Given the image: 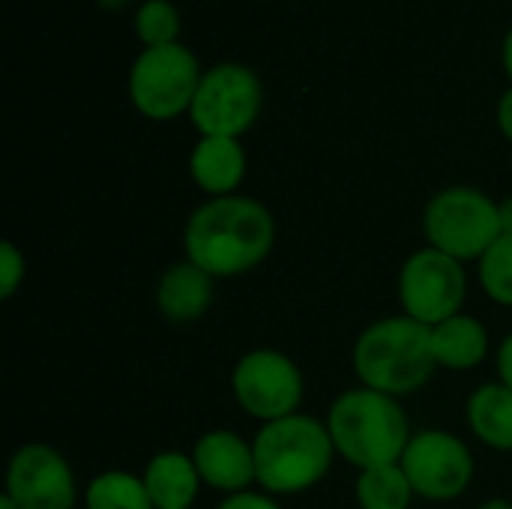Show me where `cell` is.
Wrapping results in <instances>:
<instances>
[{
    "instance_id": "484cf974",
    "label": "cell",
    "mask_w": 512,
    "mask_h": 509,
    "mask_svg": "<svg viewBox=\"0 0 512 509\" xmlns=\"http://www.w3.org/2000/svg\"><path fill=\"white\" fill-rule=\"evenodd\" d=\"M498 213H501V234L512 237V195L498 201Z\"/></svg>"
},
{
    "instance_id": "4316f807",
    "label": "cell",
    "mask_w": 512,
    "mask_h": 509,
    "mask_svg": "<svg viewBox=\"0 0 512 509\" xmlns=\"http://www.w3.org/2000/svg\"><path fill=\"white\" fill-rule=\"evenodd\" d=\"M501 63H504V72L510 75V81H512V27L507 30L504 45H501Z\"/></svg>"
},
{
    "instance_id": "5b68a950",
    "label": "cell",
    "mask_w": 512,
    "mask_h": 509,
    "mask_svg": "<svg viewBox=\"0 0 512 509\" xmlns=\"http://www.w3.org/2000/svg\"><path fill=\"white\" fill-rule=\"evenodd\" d=\"M423 234L432 249L456 261H480L501 237L498 201L474 186H447L423 210Z\"/></svg>"
},
{
    "instance_id": "277c9868",
    "label": "cell",
    "mask_w": 512,
    "mask_h": 509,
    "mask_svg": "<svg viewBox=\"0 0 512 509\" xmlns=\"http://www.w3.org/2000/svg\"><path fill=\"white\" fill-rule=\"evenodd\" d=\"M258 486L267 495H303L333 468L336 447L327 423L309 414H291L264 423L252 441Z\"/></svg>"
},
{
    "instance_id": "9a60e30c",
    "label": "cell",
    "mask_w": 512,
    "mask_h": 509,
    "mask_svg": "<svg viewBox=\"0 0 512 509\" xmlns=\"http://www.w3.org/2000/svg\"><path fill=\"white\" fill-rule=\"evenodd\" d=\"M144 486L156 509H192L204 483L198 477L192 453L162 450L147 462Z\"/></svg>"
},
{
    "instance_id": "3957f363",
    "label": "cell",
    "mask_w": 512,
    "mask_h": 509,
    "mask_svg": "<svg viewBox=\"0 0 512 509\" xmlns=\"http://www.w3.org/2000/svg\"><path fill=\"white\" fill-rule=\"evenodd\" d=\"M336 456L357 471L402 462L414 432L399 399L369 387L345 390L327 411Z\"/></svg>"
},
{
    "instance_id": "8fae6325",
    "label": "cell",
    "mask_w": 512,
    "mask_h": 509,
    "mask_svg": "<svg viewBox=\"0 0 512 509\" xmlns=\"http://www.w3.org/2000/svg\"><path fill=\"white\" fill-rule=\"evenodd\" d=\"M3 495L18 509H75L72 465L48 444H24L6 465Z\"/></svg>"
},
{
    "instance_id": "8992f818",
    "label": "cell",
    "mask_w": 512,
    "mask_h": 509,
    "mask_svg": "<svg viewBox=\"0 0 512 509\" xmlns=\"http://www.w3.org/2000/svg\"><path fill=\"white\" fill-rule=\"evenodd\" d=\"M201 63L183 42L162 48H141L129 69V99L147 120L168 123L189 114L198 84Z\"/></svg>"
},
{
    "instance_id": "f1b7e54d",
    "label": "cell",
    "mask_w": 512,
    "mask_h": 509,
    "mask_svg": "<svg viewBox=\"0 0 512 509\" xmlns=\"http://www.w3.org/2000/svg\"><path fill=\"white\" fill-rule=\"evenodd\" d=\"M0 509H18V507H15L6 495H0Z\"/></svg>"
},
{
    "instance_id": "ba28073f",
    "label": "cell",
    "mask_w": 512,
    "mask_h": 509,
    "mask_svg": "<svg viewBox=\"0 0 512 509\" xmlns=\"http://www.w3.org/2000/svg\"><path fill=\"white\" fill-rule=\"evenodd\" d=\"M231 393L237 405L249 417L261 420L264 426L300 414L306 381L300 366L288 354L273 348H258L237 360L231 372Z\"/></svg>"
},
{
    "instance_id": "d4e9b609",
    "label": "cell",
    "mask_w": 512,
    "mask_h": 509,
    "mask_svg": "<svg viewBox=\"0 0 512 509\" xmlns=\"http://www.w3.org/2000/svg\"><path fill=\"white\" fill-rule=\"evenodd\" d=\"M498 375H501V384H507L512 390V333L498 348Z\"/></svg>"
},
{
    "instance_id": "2e32d148",
    "label": "cell",
    "mask_w": 512,
    "mask_h": 509,
    "mask_svg": "<svg viewBox=\"0 0 512 509\" xmlns=\"http://www.w3.org/2000/svg\"><path fill=\"white\" fill-rule=\"evenodd\" d=\"M429 330H432V354L438 369L471 372L489 354V330L474 315L459 312Z\"/></svg>"
},
{
    "instance_id": "83f0119b",
    "label": "cell",
    "mask_w": 512,
    "mask_h": 509,
    "mask_svg": "<svg viewBox=\"0 0 512 509\" xmlns=\"http://www.w3.org/2000/svg\"><path fill=\"white\" fill-rule=\"evenodd\" d=\"M480 509H512L510 498H492V501H486Z\"/></svg>"
},
{
    "instance_id": "52a82bcc",
    "label": "cell",
    "mask_w": 512,
    "mask_h": 509,
    "mask_svg": "<svg viewBox=\"0 0 512 509\" xmlns=\"http://www.w3.org/2000/svg\"><path fill=\"white\" fill-rule=\"evenodd\" d=\"M261 108V78L249 66L225 60L201 75L189 120L201 132V138H240L255 126Z\"/></svg>"
},
{
    "instance_id": "7c38bea8",
    "label": "cell",
    "mask_w": 512,
    "mask_h": 509,
    "mask_svg": "<svg viewBox=\"0 0 512 509\" xmlns=\"http://www.w3.org/2000/svg\"><path fill=\"white\" fill-rule=\"evenodd\" d=\"M192 462L207 489L228 495L249 492L258 483L255 450L231 429L204 432L192 447Z\"/></svg>"
},
{
    "instance_id": "603a6c76",
    "label": "cell",
    "mask_w": 512,
    "mask_h": 509,
    "mask_svg": "<svg viewBox=\"0 0 512 509\" xmlns=\"http://www.w3.org/2000/svg\"><path fill=\"white\" fill-rule=\"evenodd\" d=\"M216 509H282L279 501L267 492H240V495H228Z\"/></svg>"
},
{
    "instance_id": "5bb4252c",
    "label": "cell",
    "mask_w": 512,
    "mask_h": 509,
    "mask_svg": "<svg viewBox=\"0 0 512 509\" xmlns=\"http://www.w3.org/2000/svg\"><path fill=\"white\" fill-rule=\"evenodd\" d=\"M189 174L210 198L237 195L246 177V150L240 138H198L189 153Z\"/></svg>"
},
{
    "instance_id": "7402d4cb",
    "label": "cell",
    "mask_w": 512,
    "mask_h": 509,
    "mask_svg": "<svg viewBox=\"0 0 512 509\" xmlns=\"http://www.w3.org/2000/svg\"><path fill=\"white\" fill-rule=\"evenodd\" d=\"M27 276V261L12 240L0 243V297L9 300Z\"/></svg>"
},
{
    "instance_id": "ac0fdd59",
    "label": "cell",
    "mask_w": 512,
    "mask_h": 509,
    "mask_svg": "<svg viewBox=\"0 0 512 509\" xmlns=\"http://www.w3.org/2000/svg\"><path fill=\"white\" fill-rule=\"evenodd\" d=\"M354 498L360 509H411L417 495L405 468L396 462V465H378L360 471Z\"/></svg>"
},
{
    "instance_id": "6da1fadb",
    "label": "cell",
    "mask_w": 512,
    "mask_h": 509,
    "mask_svg": "<svg viewBox=\"0 0 512 509\" xmlns=\"http://www.w3.org/2000/svg\"><path fill=\"white\" fill-rule=\"evenodd\" d=\"M276 243L273 213L249 195L210 198L183 228V252L213 279H234L255 270Z\"/></svg>"
},
{
    "instance_id": "ffe728a7",
    "label": "cell",
    "mask_w": 512,
    "mask_h": 509,
    "mask_svg": "<svg viewBox=\"0 0 512 509\" xmlns=\"http://www.w3.org/2000/svg\"><path fill=\"white\" fill-rule=\"evenodd\" d=\"M135 36L141 42V48H162V45H174L180 42V12L171 0H144L135 9Z\"/></svg>"
},
{
    "instance_id": "9c48e42d",
    "label": "cell",
    "mask_w": 512,
    "mask_h": 509,
    "mask_svg": "<svg viewBox=\"0 0 512 509\" xmlns=\"http://www.w3.org/2000/svg\"><path fill=\"white\" fill-rule=\"evenodd\" d=\"M396 291L402 315L435 327L462 312L468 297V276L462 261L426 246L402 264Z\"/></svg>"
},
{
    "instance_id": "d6986e66",
    "label": "cell",
    "mask_w": 512,
    "mask_h": 509,
    "mask_svg": "<svg viewBox=\"0 0 512 509\" xmlns=\"http://www.w3.org/2000/svg\"><path fill=\"white\" fill-rule=\"evenodd\" d=\"M84 509H156L144 477L129 471H105L93 477L84 489Z\"/></svg>"
},
{
    "instance_id": "4fadbf2b",
    "label": "cell",
    "mask_w": 512,
    "mask_h": 509,
    "mask_svg": "<svg viewBox=\"0 0 512 509\" xmlns=\"http://www.w3.org/2000/svg\"><path fill=\"white\" fill-rule=\"evenodd\" d=\"M216 297V279L189 258L171 264L156 285L159 315L171 324H192L207 315Z\"/></svg>"
},
{
    "instance_id": "30bf717a",
    "label": "cell",
    "mask_w": 512,
    "mask_h": 509,
    "mask_svg": "<svg viewBox=\"0 0 512 509\" xmlns=\"http://www.w3.org/2000/svg\"><path fill=\"white\" fill-rule=\"evenodd\" d=\"M417 498L426 501H456L474 483V456L462 438L444 429L414 432L402 462Z\"/></svg>"
},
{
    "instance_id": "7a4b0ae2",
    "label": "cell",
    "mask_w": 512,
    "mask_h": 509,
    "mask_svg": "<svg viewBox=\"0 0 512 509\" xmlns=\"http://www.w3.org/2000/svg\"><path fill=\"white\" fill-rule=\"evenodd\" d=\"M360 387L402 399L423 390L438 372L432 354V330L408 315L381 318L369 324L351 351Z\"/></svg>"
},
{
    "instance_id": "cb8c5ba5",
    "label": "cell",
    "mask_w": 512,
    "mask_h": 509,
    "mask_svg": "<svg viewBox=\"0 0 512 509\" xmlns=\"http://www.w3.org/2000/svg\"><path fill=\"white\" fill-rule=\"evenodd\" d=\"M498 129L512 144V87L504 90V96L498 99Z\"/></svg>"
},
{
    "instance_id": "e0dca14e",
    "label": "cell",
    "mask_w": 512,
    "mask_h": 509,
    "mask_svg": "<svg viewBox=\"0 0 512 509\" xmlns=\"http://www.w3.org/2000/svg\"><path fill=\"white\" fill-rule=\"evenodd\" d=\"M468 426L492 450L512 453V390L501 381L477 387L468 399Z\"/></svg>"
},
{
    "instance_id": "44dd1931",
    "label": "cell",
    "mask_w": 512,
    "mask_h": 509,
    "mask_svg": "<svg viewBox=\"0 0 512 509\" xmlns=\"http://www.w3.org/2000/svg\"><path fill=\"white\" fill-rule=\"evenodd\" d=\"M480 285L489 300L512 309V237L501 234L480 258Z\"/></svg>"
}]
</instances>
